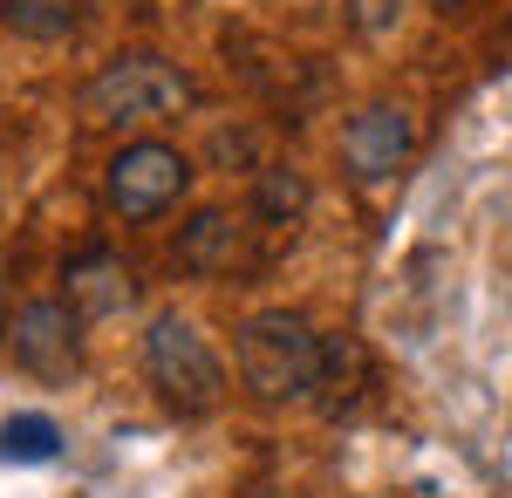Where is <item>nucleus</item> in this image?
<instances>
[{
	"mask_svg": "<svg viewBox=\"0 0 512 498\" xmlns=\"http://www.w3.org/2000/svg\"><path fill=\"white\" fill-rule=\"evenodd\" d=\"M55 451H62V430H55V417L21 410V417L0 423V464H48Z\"/></svg>",
	"mask_w": 512,
	"mask_h": 498,
	"instance_id": "11",
	"label": "nucleus"
},
{
	"mask_svg": "<svg viewBox=\"0 0 512 498\" xmlns=\"http://www.w3.org/2000/svg\"><path fill=\"white\" fill-rule=\"evenodd\" d=\"M239 260V226H233V212H198L192 226L178 232V267L185 273H226Z\"/></svg>",
	"mask_w": 512,
	"mask_h": 498,
	"instance_id": "9",
	"label": "nucleus"
},
{
	"mask_svg": "<svg viewBox=\"0 0 512 498\" xmlns=\"http://www.w3.org/2000/svg\"><path fill=\"white\" fill-rule=\"evenodd\" d=\"M253 212H260L267 226H294V219L308 212V178H301L294 164H267L260 185H253Z\"/></svg>",
	"mask_w": 512,
	"mask_h": 498,
	"instance_id": "12",
	"label": "nucleus"
},
{
	"mask_svg": "<svg viewBox=\"0 0 512 498\" xmlns=\"http://www.w3.org/2000/svg\"><path fill=\"white\" fill-rule=\"evenodd\" d=\"M192 185V157L178 151V144H164V137H137V144H123L110 157V171H103V205L130 219V226H144V219H158L171 212L178 198Z\"/></svg>",
	"mask_w": 512,
	"mask_h": 498,
	"instance_id": "4",
	"label": "nucleus"
},
{
	"mask_svg": "<svg viewBox=\"0 0 512 498\" xmlns=\"http://www.w3.org/2000/svg\"><path fill=\"white\" fill-rule=\"evenodd\" d=\"M315 369H321V335L308 328V314L267 307L239 328V376L260 403H308Z\"/></svg>",
	"mask_w": 512,
	"mask_h": 498,
	"instance_id": "1",
	"label": "nucleus"
},
{
	"mask_svg": "<svg viewBox=\"0 0 512 498\" xmlns=\"http://www.w3.org/2000/svg\"><path fill=\"white\" fill-rule=\"evenodd\" d=\"M192 103V76L164 55H117L82 82V123L123 130V123H158Z\"/></svg>",
	"mask_w": 512,
	"mask_h": 498,
	"instance_id": "2",
	"label": "nucleus"
},
{
	"mask_svg": "<svg viewBox=\"0 0 512 498\" xmlns=\"http://www.w3.org/2000/svg\"><path fill=\"white\" fill-rule=\"evenodd\" d=\"M82 0H0V28L21 41H62L76 35Z\"/></svg>",
	"mask_w": 512,
	"mask_h": 498,
	"instance_id": "10",
	"label": "nucleus"
},
{
	"mask_svg": "<svg viewBox=\"0 0 512 498\" xmlns=\"http://www.w3.org/2000/svg\"><path fill=\"white\" fill-rule=\"evenodd\" d=\"M7 321L14 314H7V253H0V335H7Z\"/></svg>",
	"mask_w": 512,
	"mask_h": 498,
	"instance_id": "13",
	"label": "nucleus"
},
{
	"mask_svg": "<svg viewBox=\"0 0 512 498\" xmlns=\"http://www.w3.org/2000/svg\"><path fill=\"white\" fill-rule=\"evenodd\" d=\"M144 376H151V389H158V403L171 417H205L226 396V369H219L212 342L198 335L185 314H158L151 321V335H144Z\"/></svg>",
	"mask_w": 512,
	"mask_h": 498,
	"instance_id": "3",
	"label": "nucleus"
},
{
	"mask_svg": "<svg viewBox=\"0 0 512 498\" xmlns=\"http://www.w3.org/2000/svg\"><path fill=\"white\" fill-rule=\"evenodd\" d=\"M7 342H14V362H21L35 383H69V376H76V362H82L76 307H69V301H28V307H14Z\"/></svg>",
	"mask_w": 512,
	"mask_h": 498,
	"instance_id": "5",
	"label": "nucleus"
},
{
	"mask_svg": "<svg viewBox=\"0 0 512 498\" xmlns=\"http://www.w3.org/2000/svg\"><path fill=\"white\" fill-rule=\"evenodd\" d=\"M376 383V362H369V348L362 335H321V369H315V403L328 417H342L355 410L362 396Z\"/></svg>",
	"mask_w": 512,
	"mask_h": 498,
	"instance_id": "7",
	"label": "nucleus"
},
{
	"mask_svg": "<svg viewBox=\"0 0 512 498\" xmlns=\"http://www.w3.org/2000/svg\"><path fill=\"white\" fill-rule=\"evenodd\" d=\"M62 280H69V307L76 314H117L137 287H130V267H123L110 246H89V253H76L69 267H62Z\"/></svg>",
	"mask_w": 512,
	"mask_h": 498,
	"instance_id": "8",
	"label": "nucleus"
},
{
	"mask_svg": "<svg viewBox=\"0 0 512 498\" xmlns=\"http://www.w3.org/2000/svg\"><path fill=\"white\" fill-rule=\"evenodd\" d=\"M410 151H417V123H410V110H396V103H369V110H355L349 130H342V164H349L355 185L396 178Z\"/></svg>",
	"mask_w": 512,
	"mask_h": 498,
	"instance_id": "6",
	"label": "nucleus"
}]
</instances>
